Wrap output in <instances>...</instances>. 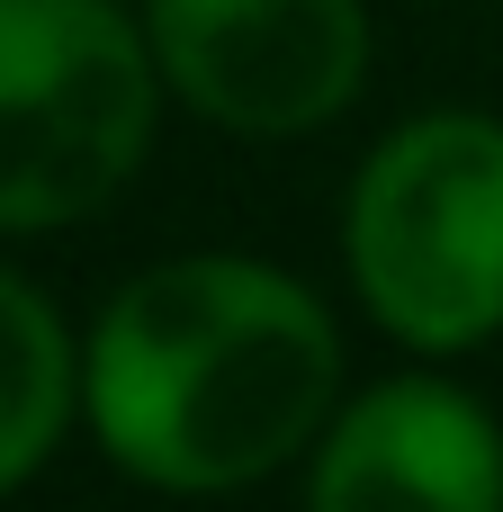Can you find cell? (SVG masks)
<instances>
[{
    "label": "cell",
    "instance_id": "obj_1",
    "mask_svg": "<svg viewBox=\"0 0 503 512\" xmlns=\"http://www.w3.org/2000/svg\"><path fill=\"white\" fill-rule=\"evenodd\" d=\"M351 396V333L261 252H162L81 324L90 450L171 504H234L306 468Z\"/></svg>",
    "mask_w": 503,
    "mask_h": 512
},
{
    "label": "cell",
    "instance_id": "obj_2",
    "mask_svg": "<svg viewBox=\"0 0 503 512\" xmlns=\"http://www.w3.org/2000/svg\"><path fill=\"white\" fill-rule=\"evenodd\" d=\"M333 252L360 324L405 360L503 342V117L441 99L396 117L342 180Z\"/></svg>",
    "mask_w": 503,
    "mask_h": 512
},
{
    "label": "cell",
    "instance_id": "obj_3",
    "mask_svg": "<svg viewBox=\"0 0 503 512\" xmlns=\"http://www.w3.org/2000/svg\"><path fill=\"white\" fill-rule=\"evenodd\" d=\"M162 117L171 90L135 0H0V243L108 216Z\"/></svg>",
    "mask_w": 503,
    "mask_h": 512
},
{
    "label": "cell",
    "instance_id": "obj_4",
    "mask_svg": "<svg viewBox=\"0 0 503 512\" xmlns=\"http://www.w3.org/2000/svg\"><path fill=\"white\" fill-rule=\"evenodd\" d=\"M180 117L234 144H306L369 99V0H135Z\"/></svg>",
    "mask_w": 503,
    "mask_h": 512
},
{
    "label": "cell",
    "instance_id": "obj_5",
    "mask_svg": "<svg viewBox=\"0 0 503 512\" xmlns=\"http://www.w3.org/2000/svg\"><path fill=\"white\" fill-rule=\"evenodd\" d=\"M297 512H503V414L450 360L351 378L297 468Z\"/></svg>",
    "mask_w": 503,
    "mask_h": 512
},
{
    "label": "cell",
    "instance_id": "obj_6",
    "mask_svg": "<svg viewBox=\"0 0 503 512\" xmlns=\"http://www.w3.org/2000/svg\"><path fill=\"white\" fill-rule=\"evenodd\" d=\"M81 423V333L0 252V504L27 495Z\"/></svg>",
    "mask_w": 503,
    "mask_h": 512
}]
</instances>
